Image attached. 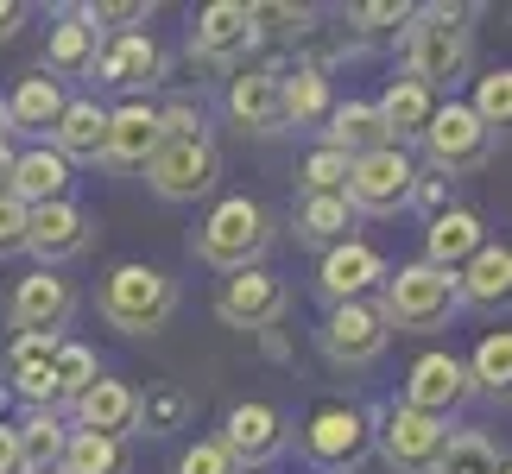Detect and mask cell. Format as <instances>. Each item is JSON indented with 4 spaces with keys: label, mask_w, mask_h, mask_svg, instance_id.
Returning a JSON list of instances; mask_svg holds the SVG:
<instances>
[{
    "label": "cell",
    "mask_w": 512,
    "mask_h": 474,
    "mask_svg": "<svg viewBox=\"0 0 512 474\" xmlns=\"http://www.w3.org/2000/svg\"><path fill=\"white\" fill-rule=\"evenodd\" d=\"M64 83L45 70L19 76V83L7 89V102H0V121H7V133H26V140H45V133L57 127V114H64Z\"/></svg>",
    "instance_id": "d6986e66"
},
{
    "label": "cell",
    "mask_w": 512,
    "mask_h": 474,
    "mask_svg": "<svg viewBox=\"0 0 512 474\" xmlns=\"http://www.w3.org/2000/svg\"><path fill=\"white\" fill-rule=\"evenodd\" d=\"M500 443L494 437H481V430H462V437H449L443 443V456L430 474H500Z\"/></svg>",
    "instance_id": "d590c367"
},
{
    "label": "cell",
    "mask_w": 512,
    "mask_h": 474,
    "mask_svg": "<svg viewBox=\"0 0 512 474\" xmlns=\"http://www.w3.org/2000/svg\"><path fill=\"white\" fill-rule=\"evenodd\" d=\"M462 70H468V7H449V0L418 7L405 26V76L437 95Z\"/></svg>",
    "instance_id": "7a4b0ae2"
},
{
    "label": "cell",
    "mask_w": 512,
    "mask_h": 474,
    "mask_svg": "<svg viewBox=\"0 0 512 474\" xmlns=\"http://www.w3.org/2000/svg\"><path fill=\"white\" fill-rule=\"evenodd\" d=\"M13 196L26 209H45V203H70V165L57 158L45 140L13 152Z\"/></svg>",
    "instance_id": "cb8c5ba5"
},
{
    "label": "cell",
    "mask_w": 512,
    "mask_h": 474,
    "mask_svg": "<svg viewBox=\"0 0 512 474\" xmlns=\"http://www.w3.org/2000/svg\"><path fill=\"white\" fill-rule=\"evenodd\" d=\"M13 335H64L76 316V291L57 272H32V279L13 285Z\"/></svg>",
    "instance_id": "5bb4252c"
},
{
    "label": "cell",
    "mask_w": 512,
    "mask_h": 474,
    "mask_svg": "<svg viewBox=\"0 0 512 474\" xmlns=\"http://www.w3.org/2000/svg\"><path fill=\"white\" fill-rule=\"evenodd\" d=\"M411 190H418V165H411L405 146H380L348 158V209L354 215H399L411 209Z\"/></svg>",
    "instance_id": "ba28073f"
},
{
    "label": "cell",
    "mask_w": 512,
    "mask_h": 474,
    "mask_svg": "<svg viewBox=\"0 0 512 474\" xmlns=\"http://www.w3.org/2000/svg\"><path fill=\"white\" fill-rule=\"evenodd\" d=\"M57 474H127V443L95 437V430H70L64 456H57Z\"/></svg>",
    "instance_id": "836d02e7"
},
{
    "label": "cell",
    "mask_w": 512,
    "mask_h": 474,
    "mask_svg": "<svg viewBox=\"0 0 512 474\" xmlns=\"http://www.w3.org/2000/svg\"><path fill=\"white\" fill-rule=\"evenodd\" d=\"M329 108H336L329 102V76L317 64L279 76V127H323Z\"/></svg>",
    "instance_id": "f546056e"
},
{
    "label": "cell",
    "mask_w": 512,
    "mask_h": 474,
    "mask_svg": "<svg viewBox=\"0 0 512 474\" xmlns=\"http://www.w3.org/2000/svg\"><path fill=\"white\" fill-rule=\"evenodd\" d=\"M57 342H64V335H13V342H7V361H0V367H7V386L45 373L51 354H57Z\"/></svg>",
    "instance_id": "74e56055"
},
{
    "label": "cell",
    "mask_w": 512,
    "mask_h": 474,
    "mask_svg": "<svg viewBox=\"0 0 512 474\" xmlns=\"http://www.w3.org/2000/svg\"><path fill=\"white\" fill-rule=\"evenodd\" d=\"M386 342H392V329H386L380 304H367V298L329 304V316H323V354L336 367H373L386 354Z\"/></svg>",
    "instance_id": "8fae6325"
},
{
    "label": "cell",
    "mask_w": 512,
    "mask_h": 474,
    "mask_svg": "<svg viewBox=\"0 0 512 474\" xmlns=\"http://www.w3.org/2000/svg\"><path fill=\"white\" fill-rule=\"evenodd\" d=\"M367 449H373L367 411H361V405H348V399H323V405H310V418L298 424V456H304L310 468H323V474H348V468H361V462H367Z\"/></svg>",
    "instance_id": "8992f818"
},
{
    "label": "cell",
    "mask_w": 512,
    "mask_h": 474,
    "mask_svg": "<svg viewBox=\"0 0 512 474\" xmlns=\"http://www.w3.org/2000/svg\"><path fill=\"white\" fill-rule=\"evenodd\" d=\"M159 108L152 102H121L108 108V165H127V171H146V158L159 152Z\"/></svg>",
    "instance_id": "603a6c76"
},
{
    "label": "cell",
    "mask_w": 512,
    "mask_h": 474,
    "mask_svg": "<svg viewBox=\"0 0 512 474\" xmlns=\"http://www.w3.org/2000/svg\"><path fill=\"white\" fill-rule=\"evenodd\" d=\"M76 13H83L95 32H102V26H114V32H140V19H146L140 0H89V7H76Z\"/></svg>",
    "instance_id": "b9f144b4"
},
{
    "label": "cell",
    "mask_w": 512,
    "mask_h": 474,
    "mask_svg": "<svg viewBox=\"0 0 512 474\" xmlns=\"http://www.w3.org/2000/svg\"><path fill=\"white\" fill-rule=\"evenodd\" d=\"M165 70V51L152 32H108L102 38V57H95V76L102 83H121V89H140V83H159Z\"/></svg>",
    "instance_id": "7402d4cb"
},
{
    "label": "cell",
    "mask_w": 512,
    "mask_h": 474,
    "mask_svg": "<svg viewBox=\"0 0 512 474\" xmlns=\"http://www.w3.org/2000/svg\"><path fill=\"white\" fill-rule=\"evenodd\" d=\"M468 392H475V386H468V367H462L449 348H430V354H418V361H411L405 399H399V405H411V411H424V418H443V424H449V411H462Z\"/></svg>",
    "instance_id": "4fadbf2b"
},
{
    "label": "cell",
    "mask_w": 512,
    "mask_h": 474,
    "mask_svg": "<svg viewBox=\"0 0 512 474\" xmlns=\"http://www.w3.org/2000/svg\"><path fill=\"white\" fill-rule=\"evenodd\" d=\"M253 38H260V26H253L247 0H209L190 26V51L209 57V64H234V57L253 51Z\"/></svg>",
    "instance_id": "9a60e30c"
},
{
    "label": "cell",
    "mask_w": 512,
    "mask_h": 474,
    "mask_svg": "<svg viewBox=\"0 0 512 474\" xmlns=\"http://www.w3.org/2000/svg\"><path fill=\"white\" fill-rule=\"evenodd\" d=\"M481 247H487V222H481L475 209H443V215H430V228H424V266L462 272Z\"/></svg>",
    "instance_id": "44dd1931"
},
{
    "label": "cell",
    "mask_w": 512,
    "mask_h": 474,
    "mask_svg": "<svg viewBox=\"0 0 512 474\" xmlns=\"http://www.w3.org/2000/svg\"><path fill=\"white\" fill-rule=\"evenodd\" d=\"M462 310V291H456V272H437V266H399L386 272V329H411V335H437L449 329V316Z\"/></svg>",
    "instance_id": "5b68a950"
},
{
    "label": "cell",
    "mask_w": 512,
    "mask_h": 474,
    "mask_svg": "<svg viewBox=\"0 0 512 474\" xmlns=\"http://www.w3.org/2000/svg\"><path fill=\"white\" fill-rule=\"evenodd\" d=\"M373 285H386V260H380L367 241H342V247L323 253L317 291H323L329 304H354V298H367Z\"/></svg>",
    "instance_id": "ffe728a7"
},
{
    "label": "cell",
    "mask_w": 512,
    "mask_h": 474,
    "mask_svg": "<svg viewBox=\"0 0 512 474\" xmlns=\"http://www.w3.org/2000/svg\"><path fill=\"white\" fill-rule=\"evenodd\" d=\"M95 57H102V32L70 7L45 38V76H57V83L64 76H95Z\"/></svg>",
    "instance_id": "d4e9b609"
},
{
    "label": "cell",
    "mask_w": 512,
    "mask_h": 474,
    "mask_svg": "<svg viewBox=\"0 0 512 474\" xmlns=\"http://www.w3.org/2000/svg\"><path fill=\"white\" fill-rule=\"evenodd\" d=\"M184 418H190V392H177V386L140 399V424L152 430V437H165V430H184Z\"/></svg>",
    "instance_id": "ab89813d"
},
{
    "label": "cell",
    "mask_w": 512,
    "mask_h": 474,
    "mask_svg": "<svg viewBox=\"0 0 512 474\" xmlns=\"http://www.w3.org/2000/svg\"><path fill=\"white\" fill-rule=\"evenodd\" d=\"M468 108H475V121L487 133H512V64L475 76V95H468Z\"/></svg>",
    "instance_id": "8d00e7d4"
},
{
    "label": "cell",
    "mask_w": 512,
    "mask_h": 474,
    "mask_svg": "<svg viewBox=\"0 0 512 474\" xmlns=\"http://www.w3.org/2000/svg\"><path fill=\"white\" fill-rule=\"evenodd\" d=\"M51 380H57V405H76L83 392L102 380V361H95V348L89 342H57V354H51Z\"/></svg>",
    "instance_id": "e575fe53"
},
{
    "label": "cell",
    "mask_w": 512,
    "mask_h": 474,
    "mask_svg": "<svg viewBox=\"0 0 512 474\" xmlns=\"http://www.w3.org/2000/svg\"><path fill=\"white\" fill-rule=\"evenodd\" d=\"M0 146H7V121H0Z\"/></svg>",
    "instance_id": "c3c4849f"
},
{
    "label": "cell",
    "mask_w": 512,
    "mask_h": 474,
    "mask_svg": "<svg viewBox=\"0 0 512 474\" xmlns=\"http://www.w3.org/2000/svg\"><path fill=\"white\" fill-rule=\"evenodd\" d=\"M298 184H304V196H348V158L329 152V146H317V152L304 158Z\"/></svg>",
    "instance_id": "f35d334b"
},
{
    "label": "cell",
    "mask_w": 512,
    "mask_h": 474,
    "mask_svg": "<svg viewBox=\"0 0 512 474\" xmlns=\"http://www.w3.org/2000/svg\"><path fill=\"white\" fill-rule=\"evenodd\" d=\"M7 253H26V203L19 196H0V260Z\"/></svg>",
    "instance_id": "ee69618b"
},
{
    "label": "cell",
    "mask_w": 512,
    "mask_h": 474,
    "mask_svg": "<svg viewBox=\"0 0 512 474\" xmlns=\"http://www.w3.org/2000/svg\"><path fill=\"white\" fill-rule=\"evenodd\" d=\"M462 367H468V386H475V392L506 399V392H512V329H487Z\"/></svg>",
    "instance_id": "d6a6232c"
},
{
    "label": "cell",
    "mask_w": 512,
    "mask_h": 474,
    "mask_svg": "<svg viewBox=\"0 0 512 474\" xmlns=\"http://www.w3.org/2000/svg\"><path fill=\"white\" fill-rule=\"evenodd\" d=\"M272 247V215L266 203L253 196H222L203 228H196V260L215 266V272H241V266H260V253Z\"/></svg>",
    "instance_id": "3957f363"
},
{
    "label": "cell",
    "mask_w": 512,
    "mask_h": 474,
    "mask_svg": "<svg viewBox=\"0 0 512 474\" xmlns=\"http://www.w3.org/2000/svg\"><path fill=\"white\" fill-rule=\"evenodd\" d=\"M228 114L247 133H279V70H241L228 83Z\"/></svg>",
    "instance_id": "4316f807"
},
{
    "label": "cell",
    "mask_w": 512,
    "mask_h": 474,
    "mask_svg": "<svg viewBox=\"0 0 512 474\" xmlns=\"http://www.w3.org/2000/svg\"><path fill=\"white\" fill-rule=\"evenodd\" d=\"M19 19H26V7H19V0H0V38H13Z\"/></svg>",
    "instance_id": "bcb514c9"
},
{
    "label": "cell",
    "mask_w": 512,
    "mask_h": 474,
    "mask_svg": "<svg viewBox=\"0 0 512 474\" xmlns=\"http://www.w3.org/2000/svg\"><path fill=\"white\" fill-rule=\"evenodd\" d=\"M411 13L418 7H405V0H367V7H354V26L361 32H399V26H411Z\"/></svg>",
    "instance_id": "7bdbcfd3"
},
{
    "label": "cell",
    "mask_w": 512,
    "mask_h": 474,
    "mask_svg": "<svg viewBox=\"0 0 512 474\" xmlns=\"http://www.w3.org/2000/svg\"><path fill=\"white\" fill-rule=\"evenodd\" d=\"M373 114H380L386 140H392V146H405V140H418V133L430 127V114H437V95H430L424 83H411V76H392L386 95L373 102Z\"/></svg>",
    "instance_id": "484cf974"
},
{
    "label": "cell",
    "mask_w": 512,
    "mask_h": 474,
    "mask_svg": "<svg viewBox=\"0 0 512 474\" xmlns=\"http://www.w3.org/2000/svg\"><path fill=\"white\" fill-rule=\"evenodd\" d=\"M13 430H19V462H26V474H57V456L70 443L64 411H26Z\"/></svg>",
    "instance_id": "4dcf8cb0"
},
{
    "label": "cell",
    "mask_w": 512,
    "mask_h": 474,
    "mask_svg": "<svg viewBox=\"0 0 512 474\" xmlns=\"http://www.w3.org/2000/svg\"><path fill=\"white\" fill-rule=\"evenodd\" d=\"M70 430H95V437H114V443H127L133 430H140V392H133L127 380H95L83 399L70 405Z\"/></svg>",
    "instance_id": "e0dca14e"
},
{
    "label": "cell",
    "mask_w": 512,
    "mask_h": 474,
    "mask_svg": "<svg viewBox=\"0 0 512 474\" xmlns=\"http://www.w3.org/2000/svg\"><path fill=\"white\" fill-rule=\"evenodd\" d=\"M285 443H291L285 411H279V405H266V399L234 405V411H228V424H222V449L234 456V468H247V474H260L272 456H285Z\"/></svg>",
    "instance_id": "7c38bea8"
},
{
    "label": "cell",
    "mask_w": 512,
    "mask_h": 474,
    "mask_svg": "<svg viewBox=\"0 0 512 474\" xmlns=\"http://www.w3.org/2000/svg\"><path fill=\"white\" fill-rule=\"evenodd\" d=\"M159 152L146 158V184L165 196V203H196L222 184V152H215L209 127H203V108L190 102H171L159 108Z\"/></svg>",
    "instance_id": "6da1fadb"
},
{
    "label": "cell",
    "mask_w": 512,
    "mask_h": 474,
    "mask_svg": "<svg viewBox=\"0 0 512 474\" xmlns=\"http://www.w3.org/2000/svg\"><path fill=\"white\" fill-rule=\"evenodd\" d=\"M323 146L342 152V158H361V152H380L392 140H386L373 102H336V108H329V121H323Z\"/></svg>",
    "instance_id": "f1b7e54d"
},
{
    "label": "cell",
    "mask_w": 512,
    "mask_h": 474,
    "mask_svg": "<svg viewBox=\"0 0 512 474\" xmlns=\"http://www.w3.org/2000/svg\"><path fill=\"white\" fill-rule=\"evenodd\" d=\"M51 152L64 165H102L108 158V108L95 95H70L57 127H51Z\"/></svg>",
    "instance_id": "ac0fdd59"
},
{
    "label": "cell",
    "mask_w": 512,
    "mask_h": 474,
    "mask_svg": "<svg viewBox=\"0 0 512 474\" xmlns=\"http://www.w3.org/2000/svg\"><path fill=\"white\" fill-rule=\"evenodd\" d=\"M500 474H512V462H506V468H500Z\"/></svg>",
    "instance_id": "681fc988"
},
{
    "label": "cell",
    "mask_w": 512,
    "mask_h": 474,
    "mask_svg": "<svg viewBox=\"0 0 512 474\" xmlns=\"http://www.w3.org/2000/svg\"><path fill=\"white\" fill-rule=\"evenodd\" d=\"M89 215L76 203H45V209H26V253L38 260V272H51L57 260H76L89 247Z\"/></svg>",
    "instance_id": "2e32d148"
},
{
    "label": "cell",
    "mask_w": 512,
    "mask_h": 474,
    "mask_svg": "<svg viewBox=\"0 0 512 474\" xmlns=\"http://www.w3.org/2000/svg\"><path fill=\"white\" fill-rule=\"evenodd\" d=\"M0 474H26V462H19V430L0 418Z\"/></svg>",
    "instance_id": "f6af8a7d"
},
{
    "label": "cell",
    "mask_w": 512,
    "mask_h": 474,
    "mask_svg": "<svg viewBox=\"0 0 512 474\" xmlns=\"http://www.w3.org/2000/svg\"><path fill=\"white\" fill-rule=\"evenodd\" d=\"M0 196H13V152L0 146Z\"/></svg>",
    "instance_id": "7dc6e473"
},
{
    "label": "cell",
    "mask_w": 512,
    "mask_h": 474,
    "mask_svg": "<svg viewBox=\"0 0 512 474\" xmlns=\"http://www.w3.org/2000/svg\"><path fill=\"white\" fill-rule=\"evenodd\" d=\"M102 316H108L121 335H159L171 316H177V285H171V272L146 266V260L114 266L108 279H102Z\"/></svg>",
    "instance_id": "277c9868"
},
{
    "label": "cell",
    "mask_w": 512,
    "mask_h": 474,
    "mask_svg": "<svg viewBox=\"0 0 512 474\" xmlns=\"http://www.w3.org/2000/svg\"><path fill=\"white\" fill-rule=\"evenodd\" d=\"M171 474H241V468H234V456L222 449V437H203V443H190L184 456H177Z\"/></svg>",
    "instance_id": "60d3db41"
},
{
    "label": "cell",
    "mask_w": 512,
    "mask_h": 474,
    "mask_svg": "<svg viewBox=\"0 0 512 474\" xmlns=\"http://www.w3.org/2000/svg\"><path fill=\"white\" fill-rule=\"evenodd\" d=\"M298 241L310 247H342L354 241V209H348V196H304L298 203Z\"/></svg>",
    "instance_id": "1f68e13d"
},
{
    "label": "cell",
    "mask_w": 512,
    "mask_h": 474,
    "mask_svg": "<svg viewBox=\"0 0 512 474\" xmlns=\"http://www.w3.org/2000/svg\"><path fill=\"white\" fill-rule=\"evenodd\" d=\"M430 165H437L443 177H462V171H481L487 152H494V133H487L475 121V108L468 102H437V114H430V127L418 133Z\"/></svg>",
    "instance_id": "9c48e42d"
},
{
    "label": "cell",
    "mask_w": 512,
    "mask_h": 474,
    "mask_svg": "<svg viewBox=\"0 0 512 474\" xmlns=\"http://www.w3.org/2000/svg\"><path fill=\"white\" fill-rule=\"evenodd\" d=\"M215 316L228 329H272L285 316V279L266 266H241V272H222L215 285Z\"/></svg>",
    "instance_id": "30bf717a"
},
{
    "label": "cell",
    "mask_w": 512,
    "mask_h": 474,
    "mask_svg": "<svg viewBox=\"0 0 512 474\" xmlns=\"http://www.w3.org/2000/svg\"><path fill=\"white\" fill-rule=\"evenodd\" d=\"M373 430V449L386 456V468H399V474H430L443 456V443H449V424L443 418H424V411H411V405H380L367 418Z\"/></svg>",
    "instance_id": "52a82bcc"
},
{
    "label": "cell",
    "mask_w": 512,
    "mask_h": 474,
    "mask_svg": "<svg viewBox=\"0 0 512 474\" xmlns=\"http://www.w3.org/2000/svg\"><path fill=\"white\" fill-rule=\"evenodd\" d=\"M456 291H462V304H481V310L512 304V247H494V241H487L475 260L456 272Z\"/></svg>",
    "instance_id": "83f0119b"
}]
</instances>
